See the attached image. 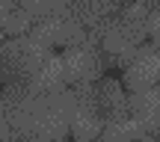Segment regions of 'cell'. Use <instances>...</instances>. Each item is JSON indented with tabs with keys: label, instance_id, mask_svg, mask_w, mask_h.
I'll return each mask as SVG.
<instances>
[{
	"label": "cell",
	"instance_id": "cell-1",
	"mask_svg": "<svg viewBox=\"0 0 160 142\" xmlns=\"http://www.w3.org/2000/svg\"><path fill=\"white\" fill-rule=\"evenodd\" d=\"M62 65H65L68 83H92V80H101L104 51H101V45H95V42H83V45L65 47Z\"/></svg>",
	"mask_w": 160,
	"mask_h": 142
},
{
	"label": "cell",
	"instance_id": "cell-2",
	"mask_svg": "<svg viewBox=\"0 0 160 142\" xmlns=\"http://www.w3.org/2000/svg\"><path fill=\"white\" fill-rule=\"evenodd\" d=\"M125 86L128 92H145L151 86H160V45H142L133 59L125 65Z\"/></svg>",
	"mask_w": 160,
	"mask_h": 142
},
{
	"label": "cell",
	"instance_id": "cell-3",
	"mask_svg": "<svg viewBox=\"0 0 160 142\" xmlns=\"http://www.w3.org/2000/svg\"><path fill=\"white\" fill-rule=\"evenodd\" d=\"M131 113L145 127V136L160 139V86H151L145 92L131 95Z\"/></svg>",
	"mask_w": 160,
	"mask_h": 142
},
{
	"label": "cell",
	"instance_id": "cell-4",
	"mask_svg": "<svg viewBox=\"0 0 160 142\" xmlns=\"http://www.w3.org/2000/svg\"><path fill=\"white\" fill-rule=\"evenodd\" d=\"M139 139H145V127L139 125V119L131 113V110L104 119L101 142H139Z\"/></svg>",
	"mask_w": 160,
	"mask_h": 142
},
{
	"label": "cell",
	"instance_id": "cell-5",
	"mask_svg": "<svg viewBox=\"0 0 160 142\" xmlns=\"http://www.w3.org/2000/svg\"><path fill=\"white\" fill-rule=\"evenodd\" d=\"M101 130H104V115L95 113V110L77 107L74 119H71V133H74V139L77 142H95V139H101Z\"/></svg>",
	"mask_w": 160,
	"mask_h": 142
},
{
	"label": "cell",
	"instance_id": "cell-6",
	"mask_svg": "<svg viewBox=\"0 0 160 142\" xmlns=\"http://www.w3.org/2000/svg\"><path fill=\"white\" fill-rule=\"evenodd\" d=\"M145 27H148V39L154 42V45H160V12L151 9L148 21H145Z\"/></svg>",
	"mask_w": 160,
	"mask_h": 142
}]
</instances>
